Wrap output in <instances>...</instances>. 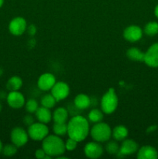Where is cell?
I'll use <instances>...</instances> for the list:
<instances>
[{
    "instance_id": "6da1fadb",
    "label": "cell",
    "mask_w": 158,
    "mask_h": 159,
    "mask_svg": "<svg viewBox=\"0 0 158 159\" xmlns=\"http://www.w3.org/2000/svg\"><path fill=\"white\" fill-rule=\"evenodd\" d=\"M90 132L88 120L80 115L73 116L68 124V134L69 138L77 142L83 141Z\"/></svg>"
},
{
    "instance_id": "7a4b0ae2",
    "label": "cell",
    "mask_w": 158,
    "mask_h": 159,
    "mask_svg": "<svg viewBox=\"0 0 158 159\" xmlns=\"http://www.w3.org/2000/svg\"><path fill=\"white\" fill-rule=\"evenodd\" d=\"M42 148L46 155L51 157H59L64 154L66 148L63 140L56 134L47 135L42 143Z\"/></svg>"
},
{
    "instance_id": "3957f363",
    "label": "cell",
    "mask_w": 158,
    "mask_h": 159,
    "mask_svg": "<svg viewBox=\"0 0 158 159\" xmlns=\"http://www.w3.org/2000/svg\"><path fill=\"white\" fill-rule=\"evenodd\" d=\"M118 96L113 88H110L101 99V108L105 114H111L114 113L118 107Z\"/></svg>"
},
{
    "instance_id": "277c9868",
    "label": "cell",
    "mask_w": 158,
    "mask_h": 159,
    "mask_svg": "<svg viewBox=\"0 0 158 159\" xmlns=\"http://www.w3.org/2000/svg\"><path fill=\"white\" fill-rule=\"evenodd\" d=\"M90 134L93 140L97 142H106L109 141L112 136L111 127L105 123H97L93 126L91 130H90Z\"/></svg>"
},
{
    "instance_id": "5b68a950",
    "label": "cell",
    "mask_w": 158,
    "mask_h": 159,
    "mask_svg": "<svg viewBox=\"0 0 158 159\" xmlns=\"http://www.w3.org/2000/svg\"><path fill=\"white\" fill-rule=\"evenodd\" d=\"M27 133L29 138L33 141H43L49 134V129L43 123H33L32 125L29 126Z\"/></svg>"
},
{
    "instance_id": "8992f818",
    "label": "cell",
    "mask_w": 158,
    "mask_h": 159,
    "mask_svg": "<svg viewBox=\"0 0 158 159\" xmlns=\"http://www.w3.org/2000/svg\"><path fill=\"white\" fill-rule=\"evenodd\" d=\"M10 138L12 144H15L17 148H20L24 146L28 142L29 135L24 129L18 127L12 129Z\"/></svg>"
},
{
    "instance_id": "52a82bcc",
    "label": "cell",
    "mask_w": 158,
    "mask_h": 159,
    "mask_svg": "<svg viewBox=\"0 0 158 159\" xmlns=\"http://www.w3.org/2000/svg\"><path fill=\"white\" fill-rule=\"evenodd\" d=\"M50 90L51 94L55 98L57 102L66 99L70 93L69 85L64 82H56Z\"/></svg>"
},
{
    "instance_id": "ba28073f",
    "label": "cell",
    "mask_w": 158,
    "mask_h": 159,
    "mask_svg": "<svg viewBox=\"0 0 158 159\" xmlns=\"http://www.w3.org/2000/svg\"><path fill=\"white\" fill-rule=\"evenodd\" d=\"M26 21L23 17H15L12 19L9 24V30L12 35L20 36L26 31Z\"/></svg>"
},
{
    "instance_id": "9c48e42d",
    "label": "cell",
    "mask_w": 158,
    "mask_h": 159,
    "mask_svg": "<svg viewBox=\"0 0 158 159\" xmlns=\"http://www.w3.org/2000/svg\"><path fill=\"white\" fill-rule=\"evenodd\" d=\"M146 65L151 68H158V43H153L149 48L144 56Z\"/></svg>"
},
{
    "instance_id": "30bf717a",
    "label": "cell",
    "mask_w": 158,
    "mask_h": 159,
    "mask_svg": "<svg viewBox=\"0 0 158 159\" xmlns=\"http://www.w3.org/2000/svg\"><path fill=\"white\" fill-rule=\"evenodd\" d=\"M84 152L86 157L91 159L100 158L103 154V148L100 143L97 141L89 142L85 145L84 148Z\"/></svg>"
},
{
    "instance_id": "8fae6325",
    "label": "cell",
    "mask_w": 158,
    "mask_h": 159,
    "mask_svg": "<svg viewBox=\"0 0 158 159\" xmlns=\"http://www.w3.org/2000/svg\"><path fill=\"white\" fill-rule=\"evenodd\" d=\"M139 146L136 141L132 139H125L119 147V152L118 154H119L121 157H125L133 155L137 152Z\"/></svg>"
},
{
    "instance_id": "7c38bea8",
    "label": "cell",
    "mask_w": 158,
    "mask_h": 159,
    "mask_svg": "<svg viewBox=\"0 0 158 159\" xmlns=\"http://www.w3.org/2000/svg\"><path fill=\"white\" fill-rule=\"evenodd\" d=\"M8 104L13 109L22 108L25 105V98L21 93L18 91H11L6 98Z\"/></svg>"
},
{
    "instance_id": "4fadbf2b",
    "label": "cell",
    "mask_w": 158,
    "mask_h": 159,
    "mask_svg": "<svg viewBox=\"0 0 158 159\" xmlns=\"http://www.w3.org/2000/svg\"><path fill=\"white\" fill-rule=\"evenodd\" d=\"M123 37L129 42H136L143 37V30L139 26L136 25L127 26L123 32Z\"/></svg>"
},
{
    "instance_id": "5bb4252c",
    "label": "cell",
    "mask_w": 158,
    "mask_h": 159,
    "mask_svg": "<svg viewBox=\"0 0 158 159\" xmlns=\"http://www.w3.org/2000/svg\"><path fill=\"white\" fill-rule=\"evenodd\" d=\"M56 83V79L54 75L50 73H45L40 76L37 82L39 89L42 91L50 90Z\"/></svg>"
},
{
    "instance_id": "9a60e30c",
    "label": "cell",
    "mask_w": 158,
    "mask_h": 159,
    "mask_svg": "<svg viewBox=\"0 0 158 159\" xmlns=\"http://www.w3.org/2000/svg\"><path fill=\"white\" fill-rule=\"evenodd\" d=\"M158 158V152L156 148L150 145L143 146L138 150V159H156Z\"/></svg>"
},
{
    "instance_id": "2e32d148",
    "label": "cell",
    "mask_w": 158,
    "mask_h": 159,
    "mask_svg": "<svg viewBox=\"0 0 158 159\" xmlns=\"http://www.w3.org/2000/svg\"><path fill=\"white\" fill-rule=\"evenodd\" d=\"M74 104L77 110H86L91 105V100L88 96L85 94H79L76 96Z\"/></svg>"
},
{
    "instance_id": "e0dca14e",
    "label": "cell",
    "mask_w": 158,
    "mask_h": 159,
    "mask_svg": "<svg viewBox=\"0 0 158 159\" xmlns=\"http://www.w3.org/2000/svg\"><path fill=\"white\" fill-rule=\"evenodd\" d=\"M36 116L39 122L45 124L50 122L51 119H52V114H51L50 109L46 108L44 107H38L37 110L36 111Z\"/></svg>"
},
{
    "instance_id": "ac0fdd59",
    "label": "cell",
    "mask_w": 158,
    "mask_h": 159,
    "mask_svg": "<svg viewBox=\"0 0 158 159\" xmlns=\"http://www.w3.org/2000/svg\"><path fill=\"white\" fill-rule=\"evenodd\" d=\"M52 119L55 123H66L68 119V111L64 107L56 109L52 115Z\"/></svg>"
},
{
    "instance_id": "d6986e66",
    "label": "cell",
    "mask_w": 158,
    "mask_h": 159,
    "mask_svg": "<svg viewBox=\"0 0 158 159\" xmlns=\"http://www.w3.org/2000/svg\"><path fill=\"white\" fill-rule=\"evenodd\" d=\"M128 129L123 125H119L115 127L112 131V135L116 141H122L128 136Z\"/></svg>"
},
{
    "instance_id": "ffe728a7",
    "label": "cell",
    "mask_w": 158,
    "mask_h": 159,
    "mask_svg": "<svg viewBox=\"0 0 158 159\" xmlns=\"http://www.w3.org/2000/svg\"><path fill=\"white\" fill-rule=\"evenodd\" d=\"M126 56L133 61H144L145 53L136 48H132L126 51Z\"/></svg>"
},
{
    "instance_id": "44dd1931",
    "label": "cell",
    "mask_w": 158,
    "mask_h": 159,
    "mask_svg": "<svg viewBox=\"0 0 158 159\" xmlns=\"http://www.w3.org/2000/svg\"><path fill=\"white\" fill-rule=\"evenodd\" d=\"M23 86V80L19 76H12L8 80L6 88L9 91H19Z\"/></svg>"
},
{
    "instance_id": "7402d4cb",
    "label": "cell",
    "mask_w": 158,
    "mask_h": 159,
    "mask_svg": "<svg viewBox=\"0 0 158 159\" xmlns=\"http://www.w3.org/2000/svg\"><path fill=\"white\" fill-rule=\"evenodd\" d=\"M88 116L90 122L93 123V124H97V123L102 122L104 118V114L102 110L93 109L89 112Z\"/></svg>"
},
{
    "instance_id": "603a6c76",
    "label": "cell",
    "mask_w": 158,
    "mask_h": 159,
    "mask_svg": "<svg viewBox=\"0 0 158 159\" xmlns=\"http://www.w3.org/2000/svg\"><path fill=\"white\" fill-rule=\"evenodd\" d=\"M53 131L57 136H64L68 134V124L66 123H54Z\"/></svg>"
},
{
    "instance_id": "cb8c5ba5",
    "label": "cell",
    "mask_w": 158,
    "mask_h": 159,
    "mask_svg": "<svg viewBox=\"0 0 158 159\" xmlns=\"http://www.w3.org/2000/svg\"><path fill=\"white\" fill-rule=\"evenodd\" d=\"M57 100L53 96L52 94H46L42 97L41 99V105L42 107H44L46 108L51 109L55 106Z\"/></svg>"
},
{
    "instance_id": "d4e9b609",
    "label": "cell",
    "mask_w": 158,
    "mask_h": 159,
    "mask_svg": "<svg viewBox=\"0 0 158 159\" xmlns=\"http://www.w3.org/2000/svg\"><path fill=\"white\" fill-rule=\"evenodd\" d=\"M144 33L150 37L156 35L158 34V23L156 22H150L144 27Z\"/></svg>"
},
{
    "instance_id": "484cf974",
    "label": "cell",
    "mask_w": 158,
    "mask_h": 159,
    "mask_svg": "<svg viewBox=\"0 0 158 159\" xmlns=\"http://www.w3.org/2000/svg\"><path fill=\"white\" fill-rule=\"evenodd\" d=\"M105 150L109 155H117L119 152V146L116 141H110L105 145Z\"/></svg>"
},
{
    "instance_id": "4316f807",
    "label": "cell",
    "mask_w": 158,
    "mask_h": 159,
    "mask_svg": "<svg viewBox=\"0 0 158 159\" xmlns=\"http://www.w3.org/2000/svg\"><path fill=\"white\" fill-rule=\"evenodd\" d=\"M2 153L5 156L11 157L17 153V147L15 144H6L2 148Z\"/></svg>"
},
{
    "instance_id": "83f0119b",
    "label": "cell",
    "mask_w": 158,
    "mask_h": 159,
    "mask_svg": "<svg viewBox=\"0 0 158 159\" xmlns=\"http://www.w3.org/2000/svg\"><path fill=\"white\" fill-rule=\"evenodd\" d=\"M26 105V110L28 113H36V111L38 109V102L37 100L33 99H30L25 103Z\"/></svg>"
},
{
    "instance_id": "f1b7e54d",
    "label": "cell",
    "mask_w": 158,
    "mask_h": 159,
    "mask_svg": "<svg viewBox=\"0 0 158 159\" xmlns=\"http://www.w3.org/2000/svg\"><path fill=\"white\" fill-rule=\"evenodd\" d=\"M77 143L78 142H77V141H75V140L69 138L68 140H67L66 142L64 143L65 148H66V150L69 151V152L75 150L76 148H77Z\"/></svg>"
},
{
    "instance_id": "f546056e",
    "label": "cell",
    "mask_w": 158,
    "mask_h": 159,
    "mask_svg": "<svg viewBox=\"0 0 158 159\" xmlns=\"http://www.w3.org/2000/svg\"><path fill=\"white\" fill-rule=\"evenodd\" d=\"M23 122L26 125L30 126L34 123V118L30 115H26L23 118Z\"/></svg>"
},
{
    "instance_id": "4dcf8cb0",
    "label": "cell",
    "mask_w": 158,
    "mask_h": 159,
    "mask_svg": "<svg viewBox=\"0 0 158 159\" xmlns=\"http://www.w3.org/2000/svg\"><path fill=\"white\" fill-rule=\"evenodd\" d=\"M46 155V152H45V151L43 150V148L38 149V150L36 151V152H35L36 158H38V159H44Z\"/></svg>"
},
{
    "instance_id": "1f68e13d",
    "label": "cell",
    "mask_w": 158,
    "mask_h": 159,
    "mask_svg": "<svg viewBox=\"0 0 158 159\" xmlns=\"http://www.w3.org/2000/svg\"><path fill=\"white\" fill-rule=\"evenodd\" d=\"M36 32H37V28H36V26L34 25H30L28 27V33H29V35L33 36L36 34Z\"/></svg>"
},
{
    "instance_id": "d6a6232c",
    "label": "cell",
    "mask_w": 158,
    "mask_h": 159,
    "mask_svg": "<svg viewBox=\"0 0 158 159\" xmlns=\"http://www.w3.org/2000/svg\"><path fill=\"white\" fill-rule=\"evenodd\" d=\"M8 94H6V92L4 91H0V99H4L7 98Z\"/></svg>"
},
{
    "instance_id": "836d02e7",
    "label": "cell",
    "mask_w": 158,
    "mask_h": 159,
    "mask_svg": "<svg viewBox=\"0 0 158 159\" xmlns=\"http://www.w3.org/2000/svg\"><path fill=\"white\" fill-rule=\"evenodd\" d=\"M156 126H152V127H149L148 129H147V131L150 132V131H152V130H156Z\"/></svg>"
},
{
    "instance_id": "e575fe53",
    "label": "cell",
    "mask_w": 158,
    "mask_h": 159,
    "mask_svg": "<svg viewBox=\"0 0 158 159\" xmlns=\"http://www.w3.org/2000/svg\"><path fill=\"white\" fill-rule=\"evenodd\" d=\"M154 13H155V16H156L158 18V5L156 6V7H155Z\"/></svg>"
},
{
    "instance_id": "d590c367",
    "label": "cell",
    "mask_w": 158,
    "mask_h": 159,
    "mask_svg": "<svg viewBox=\"0 0 158 159\" xmlns=\"http://www.w3.org/2000/svg\"><path fill=\"white\" fill-rule=\"evenodd\" d=\"M2 148H3V146H2V141H0V153H1L2 152Z\"/></svg>"
},
{
    "instance_id": "8d00e7d4",
    "label": "cell",
    "mask_w": 158,
    "mask_h": 159,
    "mask_svg": "<svg viewBox=\"0 0 158 159\" xmlns=\"http://www.w3.org/2000/svg\"><path fill=\"white\" fill-rule=\"evenodd\" d=\"M3 3H4V0H0V8L2 6Z\"/></svg>"
},
{
    "instance_id": "74e56055",
    "label": "cell",
    "mask_w": 158,
    "mask_h": 159,
    "mask_svg": "<svg viewBox=\"0 0 158 159\" xmlns=\"http://www.w3.org/2000/svg\"><path fill=\"white\" fill-rule=\"evenodd\" d=\"M2 73H3V71H2V68H0V76H1L2 75Z\"/></svg>"
},
{
    "instance_id": "f35d334b",
    "label": "cell",
    "mask_w": 158,
    "mask_h": 159,
    "mask_svg": "<svg viewBox=\"0 0 158 159\" xmlns=\"http://www.w3.org/2000/svg\"><path fill=\"white\" fill-rule=\"evenodd\" d=\"M2 104L0 103V112L2 111Z\"/></svg>"
}]
</instances>
